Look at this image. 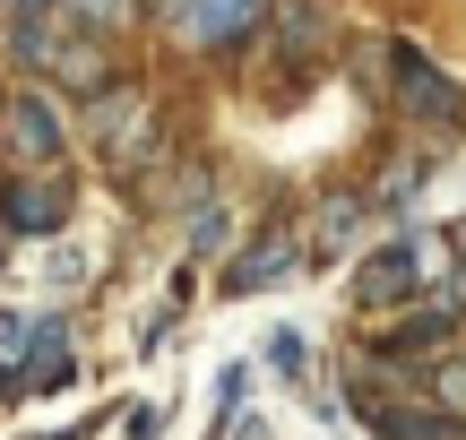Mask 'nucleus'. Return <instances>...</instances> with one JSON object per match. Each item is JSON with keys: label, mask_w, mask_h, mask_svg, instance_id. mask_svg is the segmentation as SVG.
Instances as JSON below:
<instances>
[{"label": "nucleus", "mask_w": 466, "mask_h": 440, "mask_svg": "<svg viewBox=\"0 0 466 440\" xmlns=\"http://www.w3.org/2000/svg\"><path fill=\"white\" fill-rule=\"evenodd\" d=\"M268 355H277V372H302V337H294V328H277V337H268Z\"/></svg>", "instance_id": "12"}, {"label": "nucleus", "mask_w": 466, "mask_h": 440, "mask_svg": "<svg viewBox=\"0 0 466 440\" xmlns=\"http://www.w3.org/2000/svg\"><path fill=\"white\" fill-rule=\"evenodd\" d=\"M35 355V328L26 320H0V363H26Z\"/></svg>", "instance_id": "11"}, {"label": "nucleus", "mask_w": 466, "mask_h": 440, "mask_svg": "<svg viewBox=\"0 0 466 440\" xmlns=\"http://www.w3.org/2000/svg\"><path fill=\"white\" fill-rule=\"evenodd\" d=\"M259 17H268V0H156V26H165L173 44H199V52L242 44Z\"/></svg>", "instance_id": "1"}, {"label": "nucleus", "mask_w": 466, "mask_h": 440, "mask_svg": "<svg viewBox=\"0 0 466 440\" xmlns=\"http://www.w3.org/2000/svg\"><path fill=\"white\" fill-rule=\"evenodd\" d=\"M363 207H371V199H354V190H329V199H319V216H311V225H319V234H311V259L346 251V242L363 234Z\"/></svg>", "instance_id": "7"}, {"label": "nucleus", "mask_w": 466, "mask_h": 440, "mask_svg": "<svg viewBox=\"0 0 466 440\" xmlns=\"http://www.w3.org/2000/svg\"><path fill=\"white\" fill-rule=\"evenodd\" d=\"M26 9H44V26H121V17H138V0H26Z\"/></svg>", "instance_id": "8"}, {"label": "nucleus", "mask_w": 466, "mask_h": 440, "mask_svg": "<svg viewBox=\"0 0 466 440\" xmlns=\"http://www.w3.org/2000/svg\"><path fill=\"white\" fill-rule=\"evenodd\" d=\"M0 130H9V155H17V165H61V113H52L35 86H17V95H9Z\"/></svg>", "instance_id": "2"}, {"label": "nucleus", "mask_w": 466, "mask_h": 440, "mask_svg": "<svg viewBox=\"0 0 466 440\" xmlns=\"http://www.w3.org/2000/svg\"><path fill=\"white\" fill-rule=\"evenodd\" d=\"M371 424H380L389 440H466L458 415H441V406H398V397H380V406H371Z\"/></svg>", "instance_id": "5"}, {"label": "nucleus", "mask_w": 466, "mask_h": 440, "mask_svg": "<svg viewBox=\"0 0 466 440\" xmlns=\"http://www.w3.org/2000/svg\"><path fill=\"white\" fill-rule=\"evenodd\" d=\"M0 216H9V234H52V225L69 216V190L61 182H9Z\"/></svg>", "instance_id": "4"}, {"label": "nucleus", "mask_w": 466, "mask_h": 440, "mask_svg": "<svg viewBox=\"0 0 466 440\" xmlns=\"http://www.w3.org/2000/svg\"><path fill=\"white\" fill-rule=\"evenodd\" d=\"M458 259H466V242H458Z\"/></svg>", "instance_id": "13"}, {"label": "nucleus", "mask_w": 466, "mask_h": 440, "mask_svg": "<svg viewBox=\"0 0 466 440\" xmlns=\"http://www.w3.org/2000/svg\"><path fill=\"white\" fill-rule=\"evenodd\" d=\"M423 389H432L441 415H458V424H466V355H441L432 372H423Z\"/></svg>", "instance_id": "9"}, {"label": "nucleus", "mask_w": 466, "mask_h": 440, "mask_svg": "<svg viewBox=\"0 0 466 440\" xmlns=\"http://www.w3.org/2000/svg\"><path fill=\"white\" fill-rule=\"evenodd\" d=\"M389 61H398V78H406V104H415V113H432V121H441V113H458V86L441 78V69L423 61L415 44H398V52H389Z\"/></svg>", "instance_id": "6"}, {"label": "nucleus", "mask_w": 466, "mask_h": 440, "mask_svg": "<svg viewBox=\"0 0 466 440\" xmlns=\"http://www.w3.org/2000/svg\"><path fill=\"white\" fill-rule=\"evenodd\" d=\"M285 268H294V251H285V242H268V251L233 259V294H242V285H268V276H285Z\"/></svg>", "instance_id": "10"}, {"label": "nucleus", "mask_w": 466, "mask_h": 440, "mask_svg": "<svg viewBox=\"0 0 466 440\" xmlns=\"http://www.w3.org/2000/svg\"><path fill=\"white\" fill-rule=\"evenodd\" d=\"M415 276H423V251H415V242H389L380 259H363V276H354V303H363V311H398L406 294H415Z\"/></svg>", "instance_id": "3"}]
</instances>
